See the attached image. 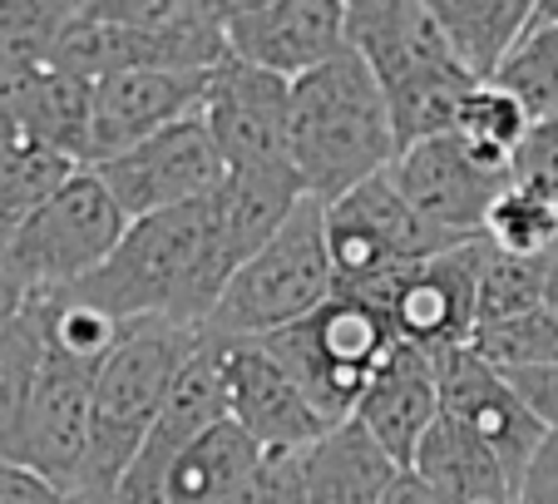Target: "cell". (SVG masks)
Returning a JSON list of instances; mask_svg holds the SVG:
<instances>
[{
    "label": "cell",
    "instance_id": "19",
    "mask_svg": "<svg viewBox=\"0 0 558 504\" xmlns=\"http://www.w3.org/2000/svg\"><path fill=\"white\" fill-rule=\"evenodd\" d=\"M351 420H361L376 435L380 451L401 465V470H411L421 441L430 435L435 420H440V376H435V361L425 351L396 341Z\"/></svg>",
    "mask_w": 558,
    "mask_h": 504
},
{
    "label": "cell",
    "instance_id": "33",
    "mask_svg": "<svg viewBox=\"0 0 558 504\" xmlns=\"http://www.w3.org/2000/svg\"><path fill=\"white\" fill-rule=\"evenodd\" d=\"M302 455L296 451H267L263 465H257V475L243 484V494H238L232 504H312L306 500Z\"/></svg>",
    "mask_w": 558,
    "mask_h": 504
},
{
    "label": "cell",
    "instance_id": "29",
    "mask_svg": "<svg viewBox=\"0 0 558 504\" xmlns=\"http://www.w3.org/2000/svg\"><path fill=\"white\" fill-rule=\"evenodd\" d=\"M485 238L509 257H548L558 248V199L529 183H509L485 218Z\"/></svg>",
    "mask_w": 558,
    "mask_h": 504
},
{
    "label": "cell",
    "instance_id": "40",
    "mask_svg": "<svg viewBox=\"0 0 558 504\" xmlns=\"http://www.w3.org/2000/svg\"><path fill=\"white\" fill-rule=\"evenodd\" d=\"M544 307L558 316V248L544 257Z\"/></svg>",
    "mask_w": 558,
    "mask_h": 504
},
{
    "label": "cell",
    "instance_id": "23",
    "mask_svg": "<svg viewBox=\"0 0 558 504\" xmlns=\"http://www.w3.org/2000/svg\"><path fill=\"white\" fill-rule=\"evenodd\" d=\"M11 89L15 119H21V134L35 144L54 148V154L74 158L85 168L89 158V119H95V84L80 80V74L64 70H40L21 84H5Z\"/></svg>",
    "mask_w": 558,
    "mask_h": 504
},
{
    "label": "cell",
    "instance_id": "2",
    "mask_svg": "<svg viewBox=\"0 0 558 504\" xmlns=\"http://www.w3.org/2000/svg\"><path fill=\"white\" fill-rule=\"evenodd\" d=\"M396 129L380 80L356 50L292 80V164L322 203L347 199L396 164Z\"/></svg>",
    "mask_w": 558,
    "mask_h": 504
},
{
    "label": "cell",
    "instance_id": "26",
    "mask_svg": "<svg viewBox=\"0 0 558 504\" xmlns=\"http://www.w3.org/2000/svg\"><path fill=\"white\" fill-rule=\"evenodd\" d=\"M70 21L74 5L60 0H0V84H21L50 70Z\"/></svg>",
    "mask_w": 558,
    "mask_h": 504
},
{
    "label": "cell",
    "instance_id": "27",
    "mask_svg": "<svg viewBox=\"0 0 558 504\" xmlns=\"http://www.w3.org/2000/svg\"><path fill=\"white\" fill-rule=\"evenodd\" d=\"M45 361V322L40 307L25 302L21 322L0 336V460L15 465V445H21V425L31 410L35 381H40Z\"/></svg>",
    "mask_w": 558,
    "mask_h": 504
},
{
    "label": "cell",
    "instance_id": "28",
    "mask_svg": "<svg viewBox=\"0 0 558 504\" xmlns=\"http://www.w3.org/2000/svg\"><path fill=\"white\" fill-rule=\"evenodd\" d=\"M499 89L519 99V105L538 119L554 115L558 105V0H538L534 21H529L524 40L514 45V55L505 60V70L495 74Z\"/></svg>",
    "mask_w": 558,
    "mask_h": 504
},
{
    "label": "cell",
    "instance_id": "14",
    "mask_svg": "<svg viewBox=\"0 0 558 504\" xmlns=\"http://www.w3.org/2000/svg\"><path fill=\"white\" fill-rule=\"evenodd\" d=\"M218 420H228V391H222V341L198 336V347H193V357L183 361V371H179V381H173L163 410H158L144 451H138V460L129 465V475L119 480L114 504H158V490H163L169 465L179 460L193 441H203Z\"/></svg>",
    "mask_w": 558,
    "mask_h": 504
},
{
    "label": "cell",
    "instance_id": "38",
    "mask_svg": "<svg viewBox=\"0 0 558 504\" xmlns=\"http://www.w3.org/2000/svg\"><path fill=\"white\" fill-rule=\"evenodd\" d=\"M21 119H15V105H11V89L0 84V164H5V154H11L15 144H21Z\"/></svg>",
    "mask_w": 558,
    "mask_h": 504
},
{
    "label": "cell",
    "instance_id": "8",
    "mask_svg": "<svg viewBox=\"0 0 558 504\" xmlns=\"http://www.w3.org/2000/svg\"><path fill=\"white\" fill-rule=\"evenodd\" d=\"M460 242L470 238H454V232L425 223L401 199V189L390 183V173L366 179L347 199L327 203V248H331V267H337L341 287L376 283V277L396 273V267L440 257V252L460 248Z\"/></svg>",
    "mask_w": 558,
    "mask_h": 504
},
{
    "label": "cell",
    "instance_id": "22",
    "mask_svg": "<svg viewBox=\"0 0 558 504\" xmlns=\"http://www.w3.org/2000/svg\"><path fill=\"white\" fill-rule=\"evenodd\" d=\"M263 445L238 425V420H218L203 441H193L163 475L158 504H232L243 494V484L263 465Z\"/></svg>",
    "mask_w": 558,
    "mask_h": 504
},
{
    "label": "cell",
    "instance_id": "21",
    "mask_svg": "<svg viewBox=\"0 0 558 504\" xmlns=\"http://www.w3.org/2000/svg\"><path fill=\"white\" fill-rule=\"evenodd\" d=\"M411 475L421 484H430L440 504H514L519 500L505 465L445 410L430 425V435L421 441V451H415Z\"/></svg>",
    "mask_w": 558,
    "mask_h": 504
},
{
    "label": "cell",
    "instance_id": "24",
    "mask_svg": "<svg viewBox=\"0 0 558 504\" xmlns=\"http://www.w3.org/2000/svg\"><path fill=\"white\" fill-rule=\"evenodd\" d=\"M430 15L454 60L480 84H489L524 40L534 0H430Z\"/></svg>",
    "mask_w": 558,
    "mask_h": 504
},
{
    "label": "cell",
    "instance_id": "25",
    "mask_svg": "<svg viewBox=\"0 0 558 504\" xmlns=\"http://www.w3.org/2000/svg\"><path fill=\"white\" fill-rule=\"evenodd\" d=\"M80 173V164L54 148L35 144V139H21V144L5 154L0 164V263L11 257L15 238L31 228V218L64 189V183Z\"/></svg>",
    "mask_w": 558,
    "mask_h": 504
},
{
    "label": "cell",
    "instance_id": "4",
    "mask_svg": "<svg viewBox=\"0 0 558 504\" xmlns=\"http://www.w3.org/2000/svg\"><path fill=\"white\" fill-rule=\"evenodd\" d=\"M337 292L341 283L327 248V203L302 199L292 218L282 223V232L253 263L238 267L222 302L203 322V336H213V341H263V336L322 312Z\"/></svg>",
    "mask_w": 558,
    "mask_h": 504
},
{
    "label": "cell",
    "instance_id": "13",
    "mask_svg": "<svg viewBox=\"0 0 558 504\" xmlns=\"http://www.w3.org/2000/svg\"><path fill=\"white\" fill-rule=\"evenodd\" d=\"M232 60L257 64L282 80H302L316 64L347 50V5L341 0H243L228 5Z\"/></svg>",
    "mask_w": 558,
    "mask_h": 504
},
{
    "label": "cell",
    "instance_id": "10",
    "mask_svg": "<svg viewBox=\"0 0 558 504\" xmlns=\"http://www.w3.org/2000/svg\"><path fill=\"white\" fill-rule=\"evenodd\" d=\"M390 183L425 223L454 232V238H480L489 208L514 183V158L485 154L460 134H440L396 154Z\"/></svg>",
    "mask_w": 558,
    "mask_h": 504
},
{
    "label": "cell",
    "instance_id": "32",
    "mask_svg": "<svg viewBox=\"0 0 558 504\" xmlns=\"http://www.w3.org/2000/svg\"><path fill=\"white\" fill-rule=\"evenodd\" d=\"M544 307V257H509V252H489L485 277H480V322H509Z\"/></svg>",
    "mask_w": 558,
    "mask_h": 504
},
{
    "label": "cell",
    "instance_id": "5",
    "mask_svg": "<svg viewBox=\"0 0 558 504\" xmlns=\"http://www.w3.org/2000/svg\"><path fill=\"white\" fill-rule=\"evenodd\" d=\"M263 347L277 357V367L302 386V396L316 406V416L331 431L356 416L361 396L371 391L380 361L396 347L390 322L356 292H337L322 312L306 322L282 326V332L263 336Z\"/></svg>",
    "mask_w": 558,
    "mask_h": 504
},
{
    "label": "cell",
    "instance_id": "1",
    "mask_svg": "<svg viewBox=\"0 0 558 504\" xmlns=\"http://www.w3.org/2000/svg\"><path fill=\"white\" fill-rule=\"evenodd\" d=\"M232 277H238V257L228 248L218 193H208L198 203L134 223L114 248V257L95 277L64 287V292L95 302L99 312L119 316L124 326L173 322L203 332Z\"/></svg>",
    "mask_w": 558,
    "mask_h": 504
},
{
    "label": "cell",
    "instance_id": "36",
    "mask_svg": "<svg viewBox=\"0 0 558 504\" xmlns=\"http://www.w3.org/2000/svg\"><path fill=\"white\" fill-rule=\"evenodd\" d=\"M60 490L45 484L40 475H31L25 465H11L0 460V504H54Z\"/></svg>",
    "mask_w": 558,
    "mask_h": 504
},
{
    "label": "cell",
    "instance_id": "31",
    "mask_svg": "<svg viewBox=\"0 0 558 504\" xmlns=\"http://www.w3.org/2000/svg\"><path fill=\"white\" fill-rule=\"evenodd\" d=\"M529 129H534V115H529L524 105H519L509 89H499L495 80L480 84L470 99H464L460 109V124H454V134L470 139L474 148H485V154H499V158H514L519 144L529 139Z\"/></svg>",
    "mask_w": 558,
    "mask_h": 504
},
{
    "label": "cell",
    "instance_id": "37",
    "mask_svg": "<svg viewBox=\"0 0 558 504\" xmlns=\"http://www.w3.org/2000/svg\"><path fill=\"white\" fill-rule=\"evenodd\" d=\"M25 302H31V292H25V287L15 283L11 273H5V267H0V336H5L15 322H21Z\"/></svg>",
    "mask_w": 558,
    "mask_h": 504
},
{
    "label": "cell",
    "instance_id": "18",
    "mask_svg": "<svg viewBox=\"0 0 558 504\" xmlns=\"http://www.w3.org/2000/svg\"><path fill=\"white\" fill-rule=\"evenodd\" d=\"M347 45L371 64V74L380 80L386 95L460 64L450 55V45H445L440 25H435L430 0H351Z\"/></svg>",
    "mask_w": 558,
    "mask_h": 504
},
{
    "label": "cell",
    "instance_id": "20",
    "mask_svg": "<svg viewBox=\"0 0 558 504\" xmlns=\"http://www.w3.org/2000/svg\"><path fill=\"white\" fill-rule=\"evenodd\" d=\"M302 475L312 504H386L405 470L380 451L361 420H347L302 455Z\"/></svg>",
    "mask_w": 558,
    "mask_h": 504
},
{
    "label": "cell",
    "instance_id": "12",
    "mask_svg": "<svg viewBox=\"0 0 558 504\" xmlns=\"http://www.w3.org/2000/svg\"><path fill=\"white\" fill-rule=\"evenodd\" d=\"M430 361H435V376H440V410L450 420H460L464 431L505 465L509 484L519 494L524 470L534 465L548 431L534 420V410L514 396V386L489 361L474 357L470 347L445 351V357H430Z\"/></svg>",
    "mask_w": 558,
    "mask_h": 504
},
{
    "label": "cell",
    "instance_id": "15",
    "mask_svg": "<svg viewBox=\"0 0 558 504\" xmlns=\"http://www.w3.org/2000/svg\"><path fill=\"white\" fill-rule=\"evenodd\" d=\"M89 416H95V376L45 351L40 381H35L21 425V445H15V465H25L31 475H40L45 484L74 500L89 460Z\"/></svg>",
    "mask_w": 558,
    "mask_h": 504
},
{
    "label": "cell",
    "instance_id": "17",
    "mask_svg": "<svg viewBox=\"0 0 558 504\" xmlns=\"http://www.w3.org/2000/svg\"><path fill=\"white\" fill-rule=\"evenodd\" d=\"M213 74L183 70H129L95 84V119H89V158L85 168L124 154V148L154 139L158 129L198 115L208 99Z\"/></svg>",
    "mask_w": 558,
    "mask_h": 504
},
{
    "label": "cell",
    "instance_id": "35",
    "mask_svg": "<svg viewBox=\"0 0 558 504\" xmlns=\"http://www.w3.org/2000/svg\"><path fill=\"white\" fill-rule=\"evenodd\" d=\"M514 504H558V431L544 435L534 465L524 470V484H519Z\"/></svg>",
    "mask_w": 558,
    "mask_h": 504
},
{
    "label": "cell",
    "instance_id": "39",
    "mask_svg": "<svg viewBox=\"0 0 558 504\" xmlns=\"http://www.w3.org/2000/svg\"><path fill=\"white\" fill-rule=\"evenodd\" d=\"M386 504H440V500H435V490H430V484H421L411 470H405L401 480H396V490L386 494Z\"/></svg>",
    "mask_w": 558,
    "mask_h": 504
},
{
    "label": "cell",
    "instance_id": "30",
    "mask_svg": "<svg viewBox=\"0 0 558 504\" xmlns=\"http://www.w3.org/2000/svg\"><path fill=\"white\" fill-rule=\"evenodd\" d=\"M470 351L480 361H489L499 376L534 371V367H554L558 361V316L548 312V307H538V312L509 316V322L474 326Z\"/></svg>",
    "mask_w": 558,
    "mask_h": 504
},
{
    "label": "cell",
    "instance_id": "3",
    "mask_svg": "<svg viewBox=\"0 0 558 504\" xmlns=\"http://www.w3.org/2000/svg\"><path fill=\"white\" fill-rule=\"evenodd\" d=\"M203 332L173 322H134L124 347L95 376V416H89V460L80 475V504H114L119 480L138 460L158 410L169 400L183 361L193 357Z\"/></svg>",
    "mask_w": 558,
    "mask_h": 504
},
{
    "label": "cell",
    "instance_id": "6",
    "mask_svg": "<svg viewBox=\"0 0 558 504\" xmlns=\"http://www.w3.org/2000/svg\"><path fill=\"white\" fill-rule=\"evenodd\" d=\"M489 238L460 242V248L425 257V263L396 267V273L376 277L361 287H341L371 302L390 322L396 341L425 351V357H445V351L470 347L474 322H480V277L489 263Z\"/></svg>",
    "mask_w": 558,
    "mask_h": 504
},
{
    "label": "cell",
    "instance_id": "11",
    "mask_svg": "<svg viewBox=\"0 0 558 504\" xmlns=\"http://www.w3.org/2000/svg\"><path fill=\"white\" fill-rule=\"evenodd\" d=\"M203 119L218 144L228 173H267L292 164V80L267 74L257 64L228 60L213 70Z\"/></svg>",
    "mask_w": 558,
    "mask_h": 504
},
{
    "label": "cell",
    "instance_id": "41",
    "mask_svg": "<svg viewBox=\"0 0 558 504\" xmlns=\"http://www.w3.org/2000/svg\"><path fill=\"white\" fill-rule=\"evenodd\" d=\"M554 115H558V105H554Z\"/></svg>",
    "mask_w": 558,
    "mask_h": 504
},
{
    "label": "cell",
    "instance_id": "16",
    "mask_svg": "<svg viewBox=\"0 0 558 504\" xmlns=\"http://www.w3.org/2000/svg\"><path fill=\"white\" fill-rule=\"evenodd\" d=\"M222 391H228V416L263 451L302 455L331 431L263 341H222Z\"/></svg>",
    "mask_w": 558,
    "mask_h": 504
},
{
    "label": "cell",
    "instance_id": "9",
    "mask_svg": "<svg viewBox=\"0 0 558 504\" xmlns=\"http://www.w3.org/2000/svg\"><path fill=\"white\" fill-rule=\"evenodd\" d=\"M95 173L109 189V199L124 208L129 223H144V218H158V213L183 208V203H198L208 193H218V183L228 179L203 109L169 129H158L144 144L95 164Z\"/></svg>",
    "mask_w": 558,
    "mask_h": 504
},
{
    "label": "cell",
    "instance_id": "7",
    "mask_svg": "<svg viewBox=\"0 0 558 504\" xmlns=\"http://www.w3.org/2000/svg\"><path fill=\"white\" fill-rule=\"evenodd\" d=\"M134 223L124 218L109 189L99 183L95 168H80L50 203L31 218V228L15 238L5 273L25 287V292H64L95 277L99 267L114 257L124 232Z\"/></svg>",
    "mask_w": 558,
    "mask_h": 504
},
{
    "label": "cell",
    "instance_id": "34",
    "mask_svg": "<svg viewBox=\"0 0 558 504\" xmlns=\"http://www.w3.org/2000/svg\"><path fill=\"white\" fill-rule=\"evenodd\" d=\"M514 386V396L534 410V420L544 431H558V361L554 367H534V371H514L505 376Z\"/></svg>",
    "mask_w": 558,
    "mask_h": 504
}]
</instances>
